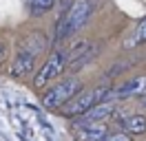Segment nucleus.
Instances as JSON below:
<instances>
[{
    "mask_svg": "<svg viewBox=\"0 0 146 141\" xmlns=\"http://www.w3.org/2000/svg\"><path fill=\"white\" fill-rule=\"evenodd\" d=\"M46 49V38L42 33H27V38H22L18 44V51H16V57L11 62V77H27L29 73H33L38 64V57L44 53Z\"/></svg>",
    "mask_w": 146,
    "mask_h": 141,
    "instance_id": "1",
    "label": "nucleus"
},
{
    "mask_svg": "<svg viewBox=\"0 0 146 141\" xmlns=\"http://www.w3.org/2000/svg\"><path fill=\"white\" fill-rule=\"evenodd\" d=\"M95 11V0H73V5L66 11L64 16L58 20V29H55V40L62 42L69 35H73L75 31H80L86 20L93 16Z\"/></svg>",
    "mask_w": 146,
    "mask_h": 141,
    "instance_id": "2",
    "label": "nucleus"
},
{
    "mask_svg": "<svg viewBox=\"0 0 146 141\" xmlns=\"http://www.w3.org/2000/svg\"><path fill=\"white\" fill-rule=\"evenodd\" d=\"M109 90H111V88L106 86V84L86 88V90H80V93L73 97L71 101H66V104L60 108V113H62V117H66V119L80 117V115H84L89 108H93L95 104H100L102 99L109 95Z\"/></svg>",
    "mask_w": 146,
    "mask_h": 141,
    "instance_id": "3",
    "label": "nucleus"
},
{
    "mask_svg": "<svg viewBox=\"0 0 146 141\" xmlns=\"http://www.w3.org/2000/svg\"><path fill=\"white\" fill-rule=\"evenodd\" d=\"M82 90V84H80V79L75 77H66L62 79V82H58L55 86H51L49 90H44L42 93V97H40V101H42V106L44 108H51V110H60L66 101H71L73 97L78 95Z\"/></svg>",
    "mask_w": 146,
    "mask_h": 141,
    "instance_id": "4",
    "label": "nucleus"
},
{
    "mask_svg": "<svg viewBox=\"0 0 146 141\" xmlns=\"http://www.w3.org/2000/svg\"><path fill=\"white\" fill-rule=\"evenodd\" d=\"M66 62H69V53H66V51H62V49L53 51L49 57H46V62L42 64V69L36 73L33 86H36V88H42V86H46L49 82H53L55 77H60V75H62V70L69 66Z\"/></svg>",
    "mask_w": 146,
    "mask_h": 141,
    "instance_id": "5",
    "label": "nucleus"
},
{
    "mask_svg": "<svg viewBox=\"0 0 146 141\" xmlns=\"http://www.w3.org/2000/svg\"><path fill=\"white\" fill-rule=\"evenodd\" d=\"M113 113H115V99H102L100 104H95L84 115H80L78 126H84V123H104Z\"/></svg>",
    "mask_w": 146,
    "mask_h": 141,
    "instance_id": "6",
    "label": "nucleus"
},
{
    "mask_svg": "<svg viewBox=\"0 0 146 141\" xmlns=\"http://www.w3.org/2000/svg\"><path fill=\"white\" fill-rule=\"evenodd\" d=\"M144 88H146V77L126 79L117 88H111L109 95L104 97V99H119V97H128V95H139V93H144Z\"/></svg>",
    "mask_w": 146,
    "mask_h": 141,
    "instance_id": "7",
    "label": "nucleus"
},
{
    "mask_svg": "<svg viewBox=\"0 0 146 141\" xmlns=\"http://www.w3.org/2000/svg\"><path fill=\"white\" fill-rule=\"evenodd\" d=\"M109 130L104 123H84L75 128V141H104Z\"/></svg>",
    "mask_w": 146,
    "mask_h": 141,
    "instance_id": "8",
    "label": "nucleus"
},
{
    "mask_svg": "<svg viewBox=\"0 0 146 141\" xmlns=\"http://www.w3.org/2000/svg\"><path fill=\"white\" fill-rule=\"evenodd\" d=\"M119 126L122 130L126 132L128 137H139V134H146V117L144 115H126L124 119H119Z\"/></svg>",
    "mask_w": 146,
    "mask_h": 141,
    "instance_id": "9",
    "label": "nucleus"
},
{
    "mask_svg": "<svg viewBox=\"0 0 146 141\" xmlns=\"http://www.w3.org/2000/svg\"><path fill=\"white\" fill-rule=\"evenodd\" d=\"M146 42V16L137 22V26L133 29V33H131V38L126 40V49H131V46H139V44Z\"/></svg>",
    "mask_w": 146,
    "mask_h": 141,
    "instance_id": "10",
    "label": "nucleus"
},
{
    "mask_svg": "<svg viewBox=\"0 0 146 141\" xmlns=\"http://www.w3.org/2000/svg\"><path fill=\"white\" fill-rule=\"evenodd\" d=\"M53 5L55 0H29V11L33 18H38V16H44L46 11H51Z\"/></svg>",
    "mask_w": 146,
    "mask_h": 141,
    "instance_id": "11",
    "label": "nucleus"
},
{
    "mask_svg": "<svg viewBox=\"0 0 146 141\" xmlns=\"http://www.w3.org/2000/svg\"><path fill=\"white\" fill-rule=\"evenodd\" d=\"M104 141H131V137H128L126 132H113V134H109Z\"/></svg>",
    "mask_w": 146,
    "mask_h": 141,
    "instance_id": "12",
    "label": "nucleus"
},
{
    "mask_svg": "<svg viewBox=\"0 0 146 141\" xmlns=\"http://www.w3.org/2000/svg\"><path fill=\"white\" fill-rule=\"evenodd\" d=\"M5 60H7V44L0 40V64H2Z\"/></svg>",
    "mask_w": 146,
    "mask_h": 141,
    "instance_id": "13",
    "label": "nucleus"
},
{
    "mask_svg": "<svg viewBox=\"0 0 146 141\" xmlns=\"http://www.w3.org/2000/svg\"><path fill=\"white\" fill-rule=\"evenodd\" d=\"M142 104L146 106V93H144V95H142Z\"/></svg>",
    "mask_w": 146,
    "mask_h": 141,
    "instance_id": "14",
    "label": "nucleus"
}]
</instances>
